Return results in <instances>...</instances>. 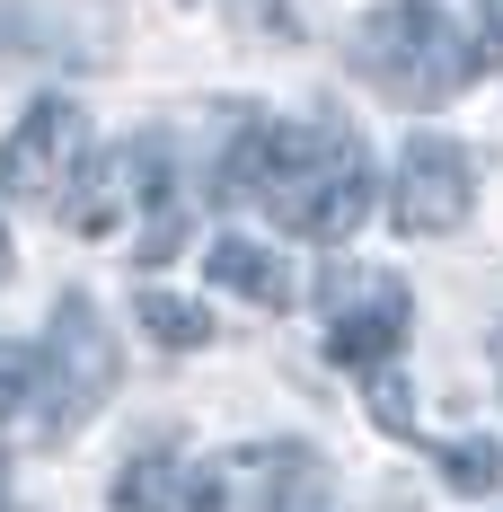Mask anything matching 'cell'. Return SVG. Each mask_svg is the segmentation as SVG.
I'll return each instance as SVG.
<instances>
[{"instance_id":"6da1fadb","label":"cell","mask_w":503,"mask_h":512,"mask_svg":"<svg viewBox=\"0 0 503 512\" xmlns=\"http://www.w3.org/2000/svg\"><path fill=\"white\" fill-rule=\"evenodd\" d=\"M256 204L274 212L292 239H318V248L353 239L362 212H371L362 142H353L345 124H274V168H265Z\"/></svg>"},{"instance_id":"7a4b0ae2","label":"cell","mask_w":503,"mask_h":512,"mask_svg":"<svg viewBox=\"0 0 503 512\" xmlns=\"http://www.w3.org/2000/svg\"><path fill=\"white\" fill-rule=\"evenodd\" d=\"M115 389V345H106V318L80 292H62V309H53L45 345H36V398H45V442H71L89 415H98V398Z\"/></svg>"},{"instance_id":"3957f363","label":"cell","mask_w":503,"mask_h":512,"mask_svg":"<svg viewBox=\"0 0 503 512\" xmlns=\"http://www.w3.org/2000/svg\"><path fill=\"white\" fill-rule=\"evenodd\" d=\"M371 80H389L398 98H451V89H468L486 62L477 53H459V18H442V9H424V0H398V9H380L371 27Z\"/></svg>"},{"instance_id":"277c9868","label":"cell","mask_w":503,"mask_h":512,"mask_svg":"<svg viewBox=\"0 0 503 512\" xmlns=\"http://www.w3.org/2000/svg\"><path fill=\"white\" fill-rule=\"evenodd\" d=\"M318 309H327V362L345 371H389L406 345V283L371 274V265H327L318 274Z\"/></svg>"},{"instance_id":"5b68a950","label":"cell","mask_w":503,"mask_h":512,"mask_svg":"<svg viewBox=\"0 0 503 512\" xmlns=\"http://www.w3.org/2000/svg\"><path fill=\"white\" fill-rule=\"evenodd\" d=\"M80 168H89V115L71 98H36L18 115V133L0 142V195L9 204H62Z\"/></svg>"},{"instance_id":"8992f818","label":"cell","mask_w":503,"mask_h":512,"mask_svg":"<svg viewBox=\"0 0 503 512\" xmlns=\"http://www.w3.org/2000/svg\"><path fill=\"white\" fill-rule=\"evenodd\" d=\"M468 195H477V168L459 142L442 133H424V142H406L398 177H389V221H398L406 239H442L468 221Z\"/></svg>"},{"instance_id":"52a82bcc","label":"cell","mask_w":503,"mask_h":512,"mask_svg":"<svg viewBox=\"0 0 503 512\" xmlns=\"http://www.w3.org/2000/svg\"><path fill=\"white\" fill-rule=\"evenodd\" d=\"M230 495H248V512H327V460L309 442H256Z\"/></svg>"},{"instance_id":"ba28073f","label":"cell","mask_w":503,"mask_h":512,"mask_svg":"<svg viewBox=\"0 0 503 512\" xmlns=\"http://www.w3.org/2000/svg\"><path fill=\"white\" fill-rule=\"evenodd\" d=\"M212 283L221 292H239V301H256V309H292V274H283V256L274 248H256V239H212Z\"/></svg>"},{"instance_id":"9c48e42d","label":"cell","mask_w":503,"mask_h":512,"mask_svg":"<svg viewBox=\"0 0 503 512\" xmlns=\"http://www.w3.org/2000/svg\"><path fill=\"white\" fill-rule=\"evenodd\" d=\"M133 318L151 327L168 354H195V345H212V318H203L195 301H177V292H142V301H133Z\"/></svg>"},{"instance_id":"30bf717a","label":"cell","mask_w":503,"mask_h":512,"mask_svg":"<svg viewBox=\"0 0 503 512\" xmlns=\"http://www.w3.org/2000/svg\"><path fill=\"white\" fill-rule=\"evenodd\" d=\"M36 407V345H18V336H0V451L18 442V424Z\"/></svg>"},{"instance_id":"8fae6325","label":"cell","mask_w":503,"mask_h":512,"mask_svg":"<svg viewBox=\"0 0 503 512\" xmlns=\"http://www.w3.org/2000/svg\"><path fill=\"white\" fill-rule=\"evenodd\" d=\"M265 168H274V124H265V115H248V133L221 151V195H230V204H239V195H256V186H265Z\"/></svg>"},{"instance_id":"7c38bea8","label":"cell","mask_w":503,"mask_h":512,"mask_svg":"<svg viewBox=\"0 0 503 512\" xmlns=\"http://www.w3.org/2000/svg\"><path fill=\"white\" fill-rule=\"evenodd\" d=\"M442 477H451V495H495L503 486V442H486V433L442 442Z\"/></svg>"},{"instance_id":"4fadbf2b","label":"cell","mask_w":503,"mask_h":512,"mask_svg":"<svg viewBox=\"0 0 503 512\" xmlns=\"http://www.w3.org/2000/svg\"><path fill=\"white\" fill-rule=\"evenodd\" d=\"M168 504H177V460L142 451V460L115 477V512H168Z\"/></svg>"},{"instance_id":"5bb4252c","label":"cell","mask_w":503,"mask_h":512,"mask_svg":"<svg viewBox=\"0 0 503 512\" xmlns=\"http://www.w3.org/2000/svg\"><path fill=\"white\" fill-rule=\"evenodd\" d=\"M168 512H230V477L221 468H177V504Z\"/></svg>"},{"instance_id":"9a60e30c","label":"cell","mask_w":503,"mask_h":512,"mask_svg":"<svg viewBox=\"0 0 503 512\" xmlns=\"http://www.w3.org/2000/svg\"><path fill=\"white\" fill-rule=\"evenodd\" d=\"M371 424H380V433H415V407H406L398 371H371Z\"/></svg>"},{"instance_id":"2e32d148","label":"cell","mask_w":503,"mask_h":512,"mask_svg":"<svg viewBox=\"0 0 503 512\" xmlns=\"http://www.w3.org/2000/svg\"><path fill=\"white\" fill-rule=\"evenodd\" d=\"M0 274H9V239H0Z\"/></svg>"},{"instance_id":"e0dca14e","label":"cell","mask_w":503,"mask_h":512,"mask_svg":"<svg viewBox=\"0 0 503 512\" xmlns=\"http://www.w3.org/2000/svg\"><path fill=\"white\" fill-rule=\"evenodd\" d=\"M495 362H503V336H495Z\"/></svg>"},{"instance_id":"ac0fdd59","label":"cell","mask_w":503,"mask_h":512,"mask_svg":"<svg viewBox=\"0 0 503 512\" xmlns=\"http://www.w3.org/2000/svg\"><path fill=\"white\" fill-rule=\"evenodd\" d=\"M0 512H9V504H0Z\"/></svg>"}]
</instances>
